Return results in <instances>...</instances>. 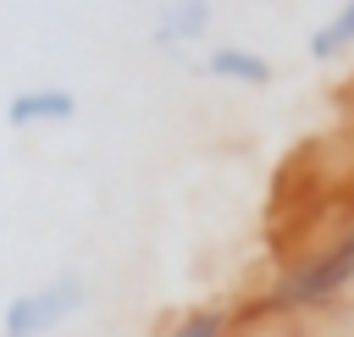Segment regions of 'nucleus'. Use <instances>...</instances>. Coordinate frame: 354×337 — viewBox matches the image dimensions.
<instances>
[{
	"mask_svg": "<svg viewBox=\"0 0 354 337\" xmlns=\"http://www.w3.org/2000/svg\"><path fill=\"white\" fill-rule=\"evenodd\" d=\"M348 287H354V227H343L332 243L288 260L277 271V282L260 293V309L266 315H315V309H332Z\"/></svg>",
	"mask_w": 354,
	"mask_h": 337,
	"instance_id": "1",
	"label": "nucleus"
},
{
	"mask_svg": "<svg viewBox=\"0 0 354 337\" xmlns=\"http://www.w3.org/2000/svg\"><path fill=\"white\" fill-rule=\"evenodd\" d=\"M83 298H88V282H83L77 271H61V276H50L44 287L17 293V298L6 304L0 331H6V337H50L55 326H66V320L83 309Z\"/></svg>",
	"mask_w": 354,
	"mask_h": 337,
	"instance_id": "2",
	"label": "nucleus"
},
{
	"mask_svg": "<svg viewBox=\"0 0 354 337\" xmlns=\"http://www.w3.org/2000/svg\"><path fill=\"white\" fill-rule=\"evenodd\" d=\"M72 110H77L72 88H55V83H33V88L6 99V122L11 127H55V122H72Z\"/></svg>",
	"mask_w": 354,
	"mask_h": 337,
	"instance_id": "3",
	"label": "nucleus"
},
{
	"mask_svg": "<svg viewBox=\"0 0 354 337\" xmlns=\"http://www.w3.org/2000/svg\"><path fill=\"white\" fill-rule=\"evenodd\" d=\"M205 72L221 77V83H238V88H266L271 83V61L254 55V50H243V44H216L205 55Z\"/></svg>",
	"mask_w": 354,
	"mask_h": 337,
	"instance_id": "4",
	"label": "nucleus"
},
{
	"mask_svg": "<svg viewBox=\"0 0 354 337\" xmlns=\"http://www.w3.org/2000/svg\"><path fill=\"white\" fill-rule=\"evenodd\" d=\"M304 50H310V61H321V66H332V61H343L348 50H354V0L348 6H337L310 39H304Z\"/></svg>",
	"mask_w": 354,
	"mask_h": 337,
	"instance_id": "5",
	"label": "nucleus"
},
{
	"mask_svg": "<svg viewBox=\"0 0 354 337\" xmlns=\"http://www.w3.org/2000/svg\"><path fill=\"white\" fill-rule=\"evenodd\" d=\"M205 28H210V6L188 0V6H171V11L160 17V28H155V44H160V50H177V44L199 39Z\"/></svg>",
	"mask_w": 354,
	"mask_h": 337,
	"instance_id": "6",
	"label": "nucleus"
},
{
	"mask_svg": "<svg viewBox=\"0 0 354 337\" xmlns=\"http://www.w3.org/2000/svg\"><path fill=\"white\" fill-rule=\"evenodd\" d=\"M166 337H232V309L227 304H199V309L177 315Z\"/></svg>",
	"mask_w": 354,
	"mask_h": 337,
	"instance_id": "7",
	"label": "nucleus"
}]
</instances>
